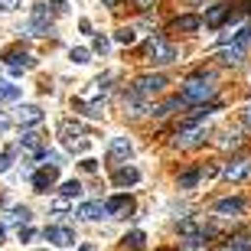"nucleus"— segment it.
<instances>
[{
	"mask_svg": "<svg viewBox=\"0 0 251 251\" xmlns=\"http://www.w3.org/2000/svg\"><path fill=\"white\" fill-rule=\"evenodd\" d=\"M52 17H56L52 3L36 0L33 10H29V33H33V36H46V33H52Z\"/></svg>",
	"mask_w": 251,
	"mask_h": 251,
	"instance_id": "f257e3e1",
	"label": "nucleus"
},
{
	"mask_svg": "<svg viewBox=\"0 0 251 251\" xmlns=\"http://www.w3.org/2000/svg\"><path fill=\"white\" fill-rule=\"evenodd\" d=\"M59 140H62V147L72 150V153H85V150L92 147V144H88V137L82 134V127H78V124H72V121H62V124H59Z\"/></svg>",
	"mask_w": 251,
	"mask_h": 251,
	"instance_id": "f03ea898",
	"label": "nucleus"
},
{
	"mask_svg": "<svg viewBox=\"0 0 251 251\" xmlns=\"http://www.w3.org/2000/svg\"><path fill=\"white\" fill-rule=\"evenodd\" d=\"M215 95V85L209 75H196L183 85V101H205V98H212Z\"/></svg>",
	"mask_w": 251,
	"mask_h": 251,
	"instance_id": "7ed1b4c3",
	"label": "nucleus"
},
{
	"mask_svg": "<svg viewBox=\"0 0 251 251\" xmlns=\"http://www.w3.org/2000/svg\"><path fill=\"white\" fill-rule=\"evenodd\" d=\"M29 183H33V189H36V193H49V189L59 183V163H46V167L33 170Z\"/></svg>",
	"mask_w": 251,
	"mask_h": 251,
	"instance_id": "20e7f679",
	"label": "nucleus"
},
{
	"mask_svg": "<svg viewBox=\"0 0 251 251\" xmlns=\"http://www.w3.org/2000/svg\"><path fill=\"white\" fill-rule=\"evenodd\" d=\"M147 52H150V59H153L157 65H170V62H176V59H179L176 46H170L167 39H160V36H153L147 43Z\"/></svg>",
	"mask_w": 251,
	"mask_h": 251,
	"instance_id": "39448f33",
	"label": "nucleus"
},
{
	"mask_svg": "<svg viewBox=\"0 0 251 251\" xmlns=\"http://www.w3.org/2000/svg\"><path fill=\"white\" fill-rule=\"evenodd\" d=\"M3 65H7L13 75H23L36 65V59L29 56V52H23V49H7V52H3Z\"/></svg>",
	"mask_w": 251,
	"mask_h": 251,
	"instance_id": "423d86ee",
	"label": "nucleus"
},
{
	"mask_svg": "<svg viewBox=\"0 0 251 251\" xmlns=\"http://www.w3.org/2000/svg\"><path fill=\"white\" fill-rule=\"evenodd\" d=\"M163 85H167V75H140L137 82H134V88L130 92L134 95H140V98H150V95H157V92H163Z\"/></svg>",
	"mask_w": 251,
	"mask_h": 251,
	"instance_id": "0eeeda50",
	"label": "nucleus"
},
{
	"mask_svg": "<svg viewBox=\"0 0 251 251\" xmlns=\"http://www.w3.org/2000/svg\"><path fill=\"white\" fill-rule=\"evenodd\" d=\"M43 235H46V242L59 245V248H69V245L78 242V238H75V232L69 228V225H46V228H43Z\"/></svg>",
	"mask_w": 251,
	"mask_h": 251,
	"instance_id": "6e6552de",
	"label": "nucleus"
},
{
	"mask_svg": "<svg viewBox=\"0 0 251 251\" xmlns=\"http://www.w3.org/2000/svg\"><path fill=\"white\" fill-rule=\"evenodd\" d=\"M205 140V127H199V124H189L186 130H179L176 134V147H196V144H202Z\"/></svg>",
	"mask_w": 251,
	"mask_h": 251,
	"instance_id": "1a4fd4ad",
	"label": "nucleus"
},
{
	"mask_svg": "<svg viewBox=\"0 0 251 251\" xmlns=\"http://www.w3.org/2000/svg\"><path fill=\"white\" fill-rule=\"evenodd\" d=\"M104 205H108V219H121V215H127L130 209H134V199L124 196V193H118V196H111Z\"/></svg>",
	"mask_w": 251,
	"mask_h": 251,
	"instance_id": "9d476101",
	"label": "nucleus"
},
{
	"mask_svg": "<svg viewBox=\"0 0 251 251\" xmlns=\"http://www.w3.org/2000/svg\"><path fill=\"white\" fill-rule=\"evenodd\" d=\"M251 176V160L242 157V160H232L228 167H225V179H232V183H242V179Z\"/></svg>",
	"mask_w": 251,
	"mask_h": 251,
	"instance_id": "9b49d317",
	"label": "nucleus"
},
{
	"mask_svg": "<svg viewBox=\"0 0 251 251\" xmlns=\"http://www.w3.org/2000/svg\"><path fill=\"white\" fill-rule=\"evenodd\" d=\"M78 215L88 219V222H98V219H108V205L101 199H92V202H82L78 205Z\"/></svg>",
	"mask_w": 251,
	"mask_h": 251,
	"instance_id": "f8f14e48",
	"label": "nucleus"
},
{
	"mask_svg": "<svg viewBox=\"0 0 251 251\" xmlns=\"http://www.w3.org/2000/svg\"><path fill=\"white\" fill-rule=\"evenodd\" d=\"M17 121L26 124V127H33V124L43 121V108H39V104H20L17 108Z\"/></svg>",
	"mask_w": 251,
	"mask_h": 251,
	"instance_id": "ddd939ff",
	"label": "nucleus"
},
{
	"mask_svg": "<svg viewBox=\"0 0 251 251\" xmlns=\"http://www.w3.org/2000/svg\"><path fill=\"white\" fill-rule=\"evenodd\" d=\"M212 212L215 215H225V219H235V215L245 212V202H242V199H219Z\"/></svg>",
	"mask_w": 251,
	"mask_h": 251,
	"instance_id": "4468645a",
	"label": "nucleus"
},
{
	"mask_svg": "<svg viewBox=\"0 0 251 251\" xmlns=\"http://www.w3.org/2000/svg\"><path fill=\"white\" fill-rule=\"evenodd\" d=\"M130 153H134V144L127 137H114L111 147H108V157L111 160H130Z\"/></svg>",
	"mask_w": 251,
	"mask_h": 251,
	"instance_id": "2eb2a0df",
	"label": "nucleus"
},
{
	"mask_svg": "<svg viewBox=\"0 0 251 251\" xmlns=\"http://www.w3.org/2000/svg\"><path fill=\"white\" fill-rule=\"evenodd\" d=\"M111 179H114V186H134V183H140V170L137 167H118Z\"/></svg>",
	"mask_w": 251,
	"mask_h": 251,
	"instance_id": "dca6fc26",
	"label": "nucleus"
},
{
	"mask_svg": "<svg viewBox=\"0 0 251 251\" xmlns=\"http://www.w3.org/2000/svg\"><path fill=\"white\" fill-rule=\"evenodd\" d=\"M219 59H222L225 65H242L245 62V46H225V49H219Z\"/></svg>",
	"mask_w": 251,
	"mask_h": 251,
	"instance_id": "f3484780",
	"label": "nucleus"
},
{
	"mask_svg": "<svg viewBox=\"0 0 251 251\" xmlns=\"http://www.w3.org/2000/svg\"><path fill=\"white\" fill-rule=\"evenodd\" d=\"M124 108H127L130 118H140V114H147V98H140V95L127 92V98H124Z\"/></svg>",
	"mask_w": 251,
	"mask_h": 251,
	"instance_id": "a211bd4d",
	"label": "nucleus"
},
{
	"mask_svg": "<svg viewBox=\"0 0 251 251\" xmlns=\"http://www.w3.org/2000/svg\"><path fill=\"white\" fill-rule=\"evenodd\" d=\"M225 17H228V7H222V3H219V7H209V10H205V26H209V29L222 26Z\"/></svg>",
	"mask_w": 251,
	"mask_h": 251,
	"instance_id": "6ab92c4d",
	"label": "nucleus"
},
{
	"mask_svg": "<svg viewBox=\"0 0 251 251\" xmlns=\"http://www.w3.org/2000/svg\"><path fill=\"white\" fill-rule=\"evenodd\" d=\"M20 147L23 150H39L43 147V134H39V130H23V134H20Z\"/></svg>",
	"mask_w": 251,
	"mask_h": 251,
	"instance_id": "aec40b11",
	"label": "nucleus"
},
{
	"mask_svg": "<svg viewBox=\"0 0 251 251\" xmlns=\"http://www.w3.org/2000/svg\"><path fill=\"white\" fill-rule=\"evenodd\" d=\"M199 179H202V170H186V173H179L176 186L179 189H193V186H199Z\"/></svg>",
	"mask_w": 251,
	"mask_h": 251,
	"instance_id": "412c9836",
	"label": "nucleus"
},
{
	"mask_svg": "<svg viewBox=\"0 0 251 251\" xmlns=\"http://www.w3.org/2000/svg\"><path fill=\"white\" fill-rule=\"evenodd\" d=\"M104 95H108V78H98L82 92V98H104Z\"/></svg>",
	"mask_w": 251,
	"mask_h": 251,
	"instance_id": "4be33fe9",
	"label": "nucleus"
},
{
	"mask_svg": "<svg viewBox=\"0 0 251 251\" xmlns=\"http://www.w3.org/2000/svg\"><path fill=\"white\" fill-rule=\"evenodd\" d=\"M202 26V20L199 17H176L173 20V29H183V33H193V29Z\"/></svg>",
	"mask_w": 251,
	"mask_h": 251,
	"instance_id": "5701e85b",
	"label": "nucleus"
},
{
	"mask_svg": "<svg viewBox=\"0 0 251 251\" xmlns=\"http://www.w3.org/2000/svg\"><path fill=\"white\" fill-rule=\"evenodd\" d=\"M0 98H3V101H17V98H20V85L0 78Z\"/></svg>",
	"mask_w": 251,
	"mask_h": 251,
	"instance_id": "b1692460",
	"label": "nucleus"
},
{
	"mask_svg": "<svg viewBox=\"0 0 251 251\" xmlns=\"http://www.w3.org/2000/svg\"><path fill=\"white\" fill-rule=\"evenodd\" d=\"M114 43H121V46H130V43H137V29L134 26H121L114 33Z\"/></svg>",
	"mask_w": 251,
	"mask_h": 251,
	"instance_id": "393cba45",
	"label": "nucleus"
},
{
	"mask_svg": "<svg viewBox=\"0 0 251 251\" xmlns=\"http://www.w3.org/2000/svg\"><path fill=\"white\" fill-rule=\"evenodd\" d=\"M144 245H147V235H144V232H130V235H124V248L140 251Z\"/></svg>",
	"mask_w": 251,
	"mask_h": 251,
	"instance_id": "a878e982",
	"label": "nucleus"
},
{
	"mask_svg": "<svg viewBox=\"0 0 251 251\" xmlns=\"http://www.w3.org/2000/svg\"><path fill=\"white\" fill-rule=\"evenodd\" d=\"M29 219H33V212H29L26 205H13V209H10V222H17V225H26Z\"/></svg>",
	"mask_w": 251,
	"mask_h": 251,
	"instance_id": "bb28decb",
	"label": "nucleus"
},
{
	"mask_svg": "<svg viewBox=\"0 0 251 251\" xmlns=\"http://www.w3.org/2000/svg\"><path fill=\"white\" fill-rule=\"evenodd\" d=\"M59 193H62L65 199H78V196H82V183H78V179H69V183L59 186Z\"/></svg>",
	"mask_w": 251,
	"mask_h": 251,
	"instance_id": "cd10ccee",
	"label": "nucleus"
},
{
	"mask_svg": "<svg viewBox=\"0 0 251 251\" xmlns=\"http://www.w3.org/2000/svg\"><path fill=\"white\" fill-rule=\"evenodd\" d=\"M69 59H72L75 65H85V62H92V52H88L85 46H78V49H72V52H69Z\"/></svg>",
	"mask_w": 251,
	"mask_h": 251,
	"instance_id": "c85d7f7f",
	"label": "nucleus"
},
{
	"mask_svg": "<svg viewBox=\"0 0 251 251\" xmlns=\"http://www.w3.org/2000/svg\"><path fill=\"white\" fill-rule=\"evenodd\" d=\"M225 251H251V238H245V235H242V238H232Z\"/></svg>",
	"mask_w": 251,
	"mask_h": 251,
	"instance_id": "c756f323",
	"label": "nucleus"
},
{
	"mask_svg": "<svg viewBox=\"0 0 251 251\" xmlns=\"http://www.w3.org/2000/svg\"><path fill=\"white\" fill-rule=\"evenodd\" d=\"M92 46H95V52H101V56H104V52L111 49V39H108V36H101V33H98V36L92 39Z\"/></svg>",
	"mask_w": 251,
	"mask_h": 251,
	"instance_id": "7c9ffc66",
	"label": "nucleus"
},
{
	"mask_svg": "<svg viewBox=\"0 0 251 251\" xmlns=\"http://www.w3.org/2000/svg\"><path fill=\"white\" fill-rule=\"evenodd\" d=\"M176 108H179V98H170V101H167V104H160V108H157V111H153V114H160V118H163V114L176 111Z\"/></svg>",
	"mask_w": 251,
	"mask_h": 251,
	"instance_id": "2f4dec72",
	"label": "nucleus"
},
{
	"mask_svg": "<svg viewBox=\"0 0 251 251\" xmlns=\"http://www.w3.org/2000/svg\"><path fill=\"white\" fill-rule=\"evenodd\" d=\"M13 153H17V150H3V153H0V173H7V170H10V163H13Z\"/></svg>",
	"mask_w": 251,
	"mask_h": 251,
	"instance_id": "473e14b6",
	"label": "nucleus"
},
{
	"mask_svg": "<svg viewBox=\"0 0 251 251\" xmlns=\"http://www.w3.org/2000/svg\"><path fill=\"white\" fill-rule=\"evenodd\" d=\"M20 3H23V0H0V10H3V13H13Z\"/></svg>",
	"mask_w": 251,
	"mask_h": 251,
	"instance_id": "72a5a7b5",
	"label": "nucleus"
},
{
	"mask_svg": "<svg viewBox=\"0 0 251 251\" xmlns=\"http://www.w3.org/2000/svg\"><path fill=\"white\" fill-rule=\"evenodd\" d=\"M82 170L95 173V170H98V160H95V157H85V160H82Z\"/></svg>",
	"mask_w": 251,
	"mask_h": 251,
	"instance_id": "f704fd0d",
	"label": "nucleus"
},
{
	"mask_svg": "<svg viewBox=\"0 0 251 251\" xmlns=\"http://www.w3.org/2000/svg\"><path fill=\"white\" fill-rule=\"evenodd\" d=\"M49 3H52L56 13H69V3H65V0H49Z\"/></svg>",
	"mask_w": 251,
	"mask_h": 251,
	"instance_id": "c9c22d12",
	"label": "nucleus"
},
{
	"mask_svg": "<svg viewBox=\"0 0 251 251\" xmlns=\"http://www.w3.org/2000/svg\"><path fill=\"white\" fill-rule=\"evenodd\" d=\"M242 121H245V127H251V101L242 108Z\"/></svg>",
	"mask_w": 251,
	"mask_h": 251,
	"instance_id": "e433bc0d",
	"label": "nucleus"
},
{
	"mask_svg": "<svg viewBox=\"0 0 251 251\" xmlns=\"http://www.w3.org/2000/svg\"><path fill=\"white\" fill-rule=\"evenodd\" d=\"M3 130H10V118L7 114H0V134H3Z\"/></svg>",
	"mask_w": 251,
	"mask_h": 251,
	"instance_id": "4c0bfd02",
	"label": "nucleus"
},
{
	"mask_svg": "<svg viewBox=\"0 0 251 251\" xmlns=\"http://www.w3.org/2000/svg\"><path fill=\"white\" fill-rule=\"evenodd\" d=\"M134 3H137V7H144V10H147V7H153L157 0H134Z\"/></svg>",
	"mask_w": 251,
	"mask_h": 251,
	"instance_id": "58836bf2",
	"label": "nucleus"
},
{
	"mask_svg": "<svg viewBox=\"0 0 251 251\" xmlns=\"http://www.w3.org/2000/svg\"><path fill=\"white\" fill-rule=\"evenodd\" d=\"M101 3H104V7H114V3H118V0H101Z\"/></svg>",
	"mask_w": 251,
	"mask_h": 251,
	"instance_id": "ea45409f",
	"label": "nucleus"
},
{
	"mask_svg": "<svg viewBox=\"0 0 251 251\" xmlns=\"http://www.w3.org/2000/svg\"><path fill=\"white\" fill-rule=\"evenodd\" d=\"M78 251H95V248H92V245H82V248H78Z\"/></svg>",
	"mask_w": 251,
	"mask_h": 251,
	"instance_id": "a19ab883",
	"label": "nucleus"
},
{
	"mask_svg": "<svg viewBox=\"0 0 251 251\" xmlns=\"http://www.w3.org/2000/svg\"><path fill=\"white\" fill-rule=\"evenodd\" d=\"M3 235H7V228H3V225H0V242H3Z\"/></svg>",
	"mask_w": 251,
	"mask_h": 251,
	"instance_id": "79ce46f5",
	"label": "nucleus"
},
{
	"mask_svg": "<svg viewBox=\"0 0 251 251\" xmlns=\"http://www.w3.org/2000/svg\"><path fill=\"white\" fill-rule=\"evenodd\" d=\"M186 251H193V248H186ZM202 251H205V248H202Z\"/></svg>",
	"mask_w": 251,
	"mask_h": 251,
	"instance_id": "37998d69",
	"label": "nucleus"
}]
</instances>
